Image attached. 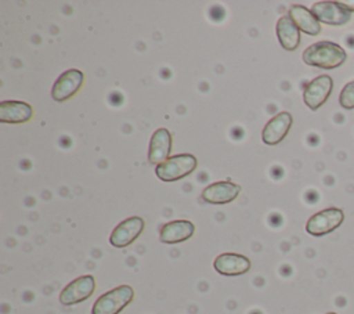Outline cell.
Here are the masks:
<instances>
[{"label":"cell","instance_id":"6da1fadb","mask_svg":"<svg viewBox=\"0 0 354 314\" xmlns=\"http://www.w3.org/2000/svg\"><path fill=\"white\" fill-rule=\"evenodd\" d=\"M346 58L347 54L343 47L328 40L317 41L303 51V61L307 65L322 69H335L340 66Z\"/></svg>","mask_w":354,"mask_h":314},{"label":"cell","instance_id":"7a4b0ae2","mask_svg":"<svg viewBox=\"0 0 354 314\" xmlns=\"http://www.w3.org/2000/svg\"><path fill=\"white\" fill-rule=\"evenodd\" d=\"M134 299V289L130 285L116 286L101 295L91 307V314H119Z\"/></svg>","mask_w":354,"mask_h":314},{"label":"cell","instance_id":"3957f363","mask_svg":"<svg viewBox=\"0 0 354 314\" xmlns=\"http://www.w3.org/2000/svg\"><path fill=\"white\" fill-rule=\"evenodd\" d=\"M198 166V159L191 154H180L170 156L166 162L156 166L158 178L166 183L181 180L189 176Z\"/></svg>","mask_w":354,"mask_h":314},{"label":"cell","instance_id":"277c9868","mask_svg":"<svg viewBox=\"0 0 354 314\" xmlns=\"http://www.w3.org/2000/svg\"><path fill=\"white\" fill-rule=\"evenodd\" d=\"M344 220V213L337 207H328L313 214L306 224V231L314 237H322L336 230Z\"/></svg>","mask_w":354,"mask_h":314},{"label":"cell","instance_id":"5b68a950","mask_svg":"<svg viewBox=\"0 0 354 314\" xmlns=\"http://www.w3.org/2000/svg\"><path fill=\"white\" fill-rule=\"evenodd\" d=\"M145 221L142 217L133 216L120 221L109 235V242L115 248H127L144 231Z\"/></svg>","mask_w":354,"mask_h":314},{"label":"cell","instance_id":"8992f818","mask_svg":"<svg viewBox=\"0 0 354 314\" xmlns=\"http://www.w3.org/2000/svg\"><path fill=\"white\" fill-rule=\"evenodd\" d=\"M95 290V279L93 275H82L69 282L59 293V302L64 306H73L91 297Z\"/></svg>","mask_w":354,"mask_h":314},{"label":"cell","instance_id":"52a82bcc","mask_svg":"<svg viewBox=\"0 0 354 314\" xmlns=\"http://www.w3.org/2000/svg\"><path fill=\"white\" fill-rule=\"evenodd\" d=\"M333 89V80L329 75H321L313 79L303 91L304 104L311 109L317 111L329 98Z\"/></svg>","mask_w":354,"mask_h":314},{"label":"cell","instance_id":"ba28073f","mask_svg":"<svg viewBox=\"0 0 354 314\" xmlns=\"http://www.w3.org/2000/svg\"><path fill=\"white\" fill-rule=\"evenodd\" d=\"M84 75L79 69H68L55 80L51 89V97L57 102H62L73 97L83 86Z\"/></svg>","mask_w":354,"mask_h":314},{"label":"cell","instance_id":"9c48e42d","mask_svg":"<svg viewBox=\"0 0 354 314\" xmlns=\"http://www.w3.org/2000/svg\"><path fill=\"white\" fill-rule=\"evenodd\" d=\"M314 17L326 25L342 26L351 19V12L344 10L337 1H317L311 7Z\"/></svg>","mask_w":354,"mask_h":314},{"label":"cell","instance_id":"30bf717a","mask_svg":"<svg viewBox=\"0 0 354 314\" xmlns=\"http://www.w3.org/2000/svg\"><path fill=\"white\" fill-rule=\"evenodd\" d=\"M293 123V118L289 112H279L272 116L264 126L261 133V140L267 145H277L279 144L286 134L289 133Z\"/></svg>","mask_w":354,"mask_h":314},{"label":"cell","instance_id":"8fae6325","mask_svg":"<svg viewBox=\"0 0 354 314\" xmlns=\"http://www.w3.org/2000/svg\"><path fill=\"white\" fill-rule=\"evenodd\" d=\"M241 190L242 188L239 184H235L230 180L216 181L202 191V199L212 205H225L236 199Z\"/></svg>","mask_w":354,"mask_h":314},{"label":"cell","instance_id":"7c38bea8","mask_svg":"<svg viewBox=\"0 0 354 314\" xmlns=\"http://www.w3.org/2000/svg\"><path fill=\"white\" fill-rule=\"evenodd\" d=\"M250 260L238 253H221L214 259L213 267L221 275H242L250 270Z\"/></svg>","mask_w":354,"mask_h":314},{"label":"cell","instance_id":"4fadbf2b","mask_svg":"<svg viewBox=\"0 0 354 314\" xmlns=\"http://www.w3.org/2000/svg\"><path fill=\"white\" fill-rule=\"evenodd\" d=\"M171 133L165 129L160 127L158 129L149 141V149H148V160L152 165H160L163 162H166L170 158V152H171Z\"/></svg>","mask_w":354,"mask_h":314},{"label":"cell","instance_id":"5bb4252c","mask_svg":"<svg viewBox=\"0 0 354 314\" xmlns=\"http://www.w3.org/2000/svg\"><path fill=\"white\" fill-rule=\"evenodd\" d=\"M195 232V225L189 220H173L162 225L159 239L163 243H178L189 239Z\"/></svg>","mask_w":354,"mask_h":314},{"label":"cell","instance_id":"9a60e30c","mask_svg":"<svg viewBox=\"0 0 354 314\" xmlns=\"http://www.w3.org/2000/svg\"><path fill=\"white\" fill-rule=\"evenodd\" d=\"M33 116V108L24 101H1L0 122L1 123H25Z\"/></svg>","mask_w":354,"mask_h":314},{"label":"cell","instance_id":"2e32d148","mask_svg":"<svg viewBox=\"0 0 354 314\" xmlns=\"http://www.w3.org/2000/svg\"><path fill=\"white\" fill-rule=\"evenodd\" d=\"M277 36L286 51H295L300 46V29L289 15H283L278 19Z\"/></svg>","mask_w":354,"mask_h":314},{"label":"cell","instance_id":"e0dca14e","mask_svg":"<svg viewBox=\"0 0 354 314\" xmlns=\"http://www.w3.org/2000/svg\"><path fill=\"white\" fill-rule=\"evenodd\" d=\"M289 17L293 19V22L301 32L310 36H317L321 33L319 21L314 17L311 10L306 8L304 6H292L289 10Z\"/></svg>","mask_w":354,"mask_h":314},{"label":"cell","instance_id":"ac0fdd59","mask_svg":"<svg viewBox=\"0 0 354 314\" xmlns=\"http://www.w3.org/2000/svg\"><path fill=\"white\" fill-rule=\"evenodd\" d=\"M339 102L340 107H343L344 109H354V80L348 82L343 87V90L340 91Z\"/></svg>","mask_w":354,"mask_h":314},{"label":"cell","instance_id":"d6986e66","mask_svg":"<svg viewBox=\"0 0 354 314\" xmlns=\"http://www.w3.org/2000/svg\"><path fill=\"white\" fill-rule=\"evenodd\" d=\"M344 10H347L348 12L354 11V0H343V1H337Z\"/></svg>","mask_w":354,"mask_h":314},{"label":"cell","instance_id":"ffe728a7","mask_svg":"<svg viewBox=\"0 0 354 314\" xmlns=\"http://www.w3.org/2000/svg\"><path fill=\"white\" fill-rule=\"evenodd\" d=\"M326 314H336V313H326Z\"/></svg>","mask_w":354,"mask_h":314}]
</instances>
